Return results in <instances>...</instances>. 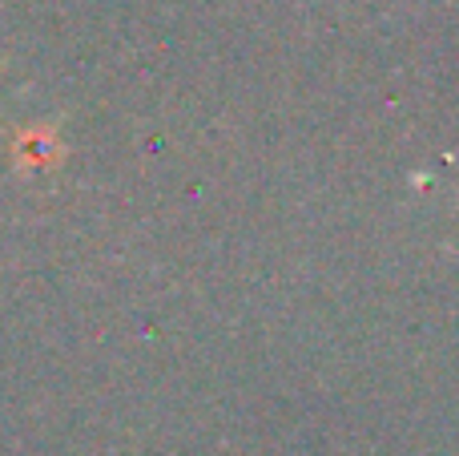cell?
I'll return each instance as SVG.
<instances>
[{"mask_svg":"<svg viewBox=\"0 0 459 456\" xmlns=\"http://www.w3.org/2000/svg\"><path fill=\"white\" fill-rule=\"evenodd\" d=\"M56 158H61V150H56L48 129H29L21 137V162H29V166H53Z\"/></svg>","mask_w":459,"mask_h":456,"instance_id":"cell-1","label":"cell"}]
</instances>
